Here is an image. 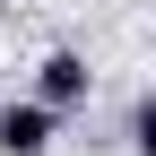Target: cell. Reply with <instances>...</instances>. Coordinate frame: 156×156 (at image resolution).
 Here are the masks:
<instances>
[{"instance_id":"cell-2","label":"cell","mask_w":156,"mask_h":156,"mask_svg":"<svg viewBox=\"0 0 156 156\" xmlns=\"http://www.w3.org/2000/svg\"><path fill=\"white\" fill-rule=\"evenodd\" d=\"M61 113H44L35 95H0V156H44Z\"/></svg>"},{"instance_id":"cell-1","label":"cell","mask_w":156,"mask_h":156,"mask_svg":"<svg viewBox=\"0 0 156 156\" xmlns=\"http://www.w3.org/2000/svg\"><path fill=\"white\" fill-rule=\"evenodd\" d=\"M87 95H95V69H87V52H44V61H35V104H44V113H78V104H87Z\"/></svg>"}]
</instances>
